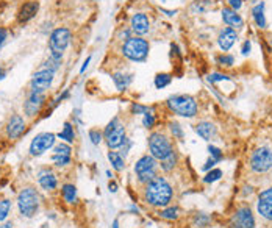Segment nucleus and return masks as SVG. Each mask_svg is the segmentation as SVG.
I'll return each mask as SVG.
<instances>
[{
	"label": "nucleus",
	"mask_w": 272,
	"mask_h": 228,
	"mask_svg": "<svg viewBox=\"0 0 272 228\" xmlns=\"http://www.w3.org/2000/svg\"><path fill=\"white\" fill-rule=\"evenodd\" d=\"M142 197L144 202L153 208H166L172 202L174 189L164 177L156 175L152 181L144 185Z\"/></svg>",
	"instance_id": "1"
},
{
	"label": "nucleus",
	"mask_w": 272,
	"mask_h": 228,
	"mask_svg": "<svg viewBox=\"0 0 272 228\" xmlns=\"http://www.w3.org/2000/svg\"><path fill=\"white\" fill-rule=\"evenodd\" d=\"M166 105L171 113L177 114V116H180V117H186V119L196 117V114L199 113L197 100L192 96H188V94L171 96L166 100Z\"/></svg>",
	"instance_id": "2"
},
{
	"label": "nucleus",
	"mask_w": 272,
	"mask_h": 228,
	"mask_svg": "<svg viewBox=\"0 0 272 228\" xmlns=\"http://www.w3.org/2000/svg\"><path fill=\"white\" fill-rule=\"evenodd\" d=\"M121 52L124 55V58H127L129 61L133 63H144L147 60L150 52V44L142 36H132L122 44Z\"/></svg>",
	"instance_id": "3"
},
{
	"label": "nucleus",
	"mask_w": 272,
	"mask_h": 228,
	"mask_svg": "<svg viewBox=\"0 0 272 228\" xmlns=\"http://www.w3.org/2000/svg\"><path fill=\"white\" fill-rule=\"evenodd\" d=\"M17 208L22 218L31 219L41 208V197L35 188H24L17 194Z\"/></svg>",
	"instance_id": "4"
},
{
	"label": "nucleus",
	"mask_w": 272,
	"mask_h": 228,
	"mask_svg": "<svg viewBox=\"0 0 272 228\" xmlns=\"http://www.w3.org/2000/svg\"><path fill=\"white\" fill-rule=\"evenodd\" d=\"M147 144H149L150 155L156 159V161H163L164 158H167L174 152V145H172L171 139H169L163 131H152L149 134Z\"/></svg>",
	"instance_id": "5"
},
{
	"label": "nucleus",
	"mask_w": 272,
	"mask_h": 228,
	"mask_svg": "<svg viewBox=\"0 0 272 228\" xmlns=\"http://www.w3.org/2000/svg\"><path fill=\"white\" fill-rule=\"evenodd\" d=\"M136 180L141 185H147L158 175V161L152 155H144L133 166Z\"/></svg>",
	"instance_id": "6"
},
{
	"label": "nucleus",
	"mask_w": 272,
	"mask_h": 228,
	"mask_svg": "<svg viewBox=\"0 0 272 228\" xmlns=\"http://www.w3.org/2000/svg\"><path fill=\"white\" fill-rule=\"evenodd\" d=\"M72 39V33L69 28L66 27H58L55 28L50 36H49V49H50V55H56V56H63L66 49L69 47Z\"/></svg>",
	"instance_id": "7"
},
{
	"label": "nucleus",
	"mask_w": 272,
	"mask_h": 228,
	"mask_svg": "<svg viewBox=\"0 0 272 228\" xmlns=\"http://www.w3.org/2000/svg\"><path fill=\"white\" fill-rule=\"evenodd\" d=\"M251 169L257 174H266L272 170V150L269 147H258L251 155Z\"/></svg>",
	"instance_id": "8"
},
{
	"label": "nucleus",
	"mask_w": 272,
	"mask_h": 228,
	"mask_svg": "<svg viewBox=\"0 0 272 228\" xmlns=\"http://www.w3.org/2000/svg\"><path fill=\"white\" fill-rule=\"evenodd\" d=\"M56 141V134L53 133H39L33 138L31 144H30V155L31 156H41L45 152H49L50 149H53Z\"/></svg>",
	"instance_id": "9"
},
{
	"label": "nucleus",
	"mask_w": 272,
	"mask_h": 228,
	"mask_svg": "<svg viewBox=\"0 0 272 228\" xmlns=\"http://www.w3.org/2000/svg\"><path fill=\"white\" fill-rule=\"evenodd\" d=\"M55 80V72L47 69H39L30 80V93H39L44 94Z\"/></svg>",
	"instance_id": "10"
},
{
	"label": "nucleus",
	"mask_w": 272,
	"mask_h": 228,
	"mask_svg": "<svg viewBox=\"0 0 272 228\" xmlns=\"http://www.w3.org/2000/svg\"><path fill=\"white\" fill-rule=\"evenodd\" d=\"M230 228H255V218L249 207L238 208L230 218Z\"/></svg>",
	"instance_id": "11"
},
{
	"label": "nucleus",
	"mask_w": 272,
	"mask_h": 228,
	"mask_svg": "<svg viewBox=\"0 0 272 228\" xmlns=\"http://www.w3.org/2000/svg\"><path fill=\"white\" fill-rule=\"evenodd\" d=\"M45 105V94L30 93L27 100L24 102V114L27 117H36L41 113L42 107Z\"/></svg>",
	"instance_id": "12"
},
{
	"label": "nucleus",
	"mask_w": 272,
	"mask_h": 228,
	"mask_svg": "<svg viewBox=\"0 0 272 228\" xmlns=\"http://www.w3.org/2000/svg\"><path fill=\"white\" fill-rule=\"evenodd\" d=\"M25 128H27L25 119L22 117L20 114H13V116L9 117V120L6 122V136H8V139H11V141L19 139L20 136L25 133Z\"/></svg>",
	"instance_id": "13"
},
{
	"label": "nucleus",
	"mask_w": 272,
	"mask_h": 228,
	"mask_svg": "<svg viewBox=\"0 0 272 228\" xmlns=\"http://www.w3.org/2000/svg\"><path fill=\"white\" fill-rule=\"evenodd\" d=\"M130 30L135 33V36H144L150 31V19L145 13H135L130 19Z\"/></svg>",
	"instance_id": "14"
},
{
	"label": "nucleus",
	"mask_w": 272,
	"mask_h": 228,
	"mask_svg": "<svg viewBox=\"0 0 272 228\" xmlns=\"http://www.w3.org/2000/svg\"><path fill=\"white\" fill-rule=\"evenodd\" d=\"M257 211L263 219L272 221V188H268L258 194Z\"/></svg>",
	"instance_id": "15"
},
{
	"label": "nucleus",
	"mask_w": 272,
	"mask_h": 228,
	"mask_svg": "<svg viewBox=\"0 0 272 228\" xmlns=\"http://www.w3.org/2000/svg\"><path fill=\"white\" fill-rule=\"evenodd\" d=\"M39 11V2L36 0H27L20 5L19 11H17V22L19 24H27L33 17L38 14Z\"/></svg>",
	"instance_id": "16"
},
{
	"label": "nucleus",
	"mask_w": 272,
	"mask_h": 228,
	"mask_svg": "<svg viewBox=\"0 0 272 228\" xmlns=\"http://www.w3.org/2000/svg\"><path fill=\"white\" fill-rule=\"evenodd\" d=\"M126 138H127L126 125L119 123L118 127L113 130V131H110L104 139H105V142H107L110 150H116V149H119V147L122 145V142L126 141Z\"/></svg>",
	"instance_id": "17"
},
{
	"label": "nucleus",
	"mask_w": 272,
	"mask_h": 228,
	"mask_svg": "<svg viewBox=\"0 0 272 228\" xmlns=\"http://www.w3.org/2000/svg\"><path fill=\"white\" fill-rule=\"evenodd\" d=\"M38 183L44 191L52 192L58 186V178H56V175L50 169H41L38 172Z\"/></svg>",
	"instance_id": "18"
},
{
	"label": "nucleus",
	"mask_w": 272,
	"mask_h": 228,
	"mask_svg": "<svg viewBox=\"0 0 272 228\" xmlns=\"http://www.w3.org/2000/svg\"><path fill=\"white\" fill-rule=\"evenodd\" d=\"M236 39H238V33H236V30H235V28H230V27H225V28H222L221 33H219V36H218V44H219V47H221L222 52H229V50L233 47V45H235Z\"/></svg>",
	"instance_id": "19"
},
{
	"label": "nucleus",
	"mask_w": 272,
	"mask_h": 228,
	"mask_svg": "<svg viewBox=\"0 0 272 228\" xmlns=\"http://www.w3.org/2000/svg\"><path fill=\"white\" fill-rule=\"evenodd\" d=\"M221 14H222V20L230 28L238 30V28H243L244 27V19L241 17V14H238V11L232 9L230 6L229 8H222Z\"/></svg>",
	"instance_id": "20"
},
{
	"label": "nucleus",
	"mask_w": 272,
	"mask_h": 228,
	"mask_svg": "<svg viewBox=\"0 0 272 228\" xmlns=\"http://www.w3.org/2000/svg\"><path fill=\"white\" fill-rule=\"evenodd\" d=\"M196 133L200 136V138L203 141H211L214 136L218 134V128H216V125L208 122V120H203V122H199L196 125Z\"/></svg>",
	"instance_id": "21"
},
{
	"label": "nucleus",
	"mask_w": 272,
	"mask_h": 228,
	"mask_svg": "<svg viewBox=\"0 0 272 228\" xmlns=\"http://www.w3.org/2000/svg\"><path fill=\"white\" fill-rule=\"evenodd\" d=\"M111 80H113V83H115L118 91H126L133 82V74H127V72H122V71L115 72V74H111Z\"/></svg>",
	"instance_id": "22"
},
{
	"label": "nucleus",
	"mask_w": 272,
	"mask_h": 228,
	"mask_svg": "<svg viewBox=\"0 0 272 228\" xmlns=\"http://www.w3.org/2000/svg\"><path fill=\"white\" fill-rule=\"evenodd\" d=\"M61 197L67 205H75L78 202V196H77V188L75 185L66 183L61 186Z\"/></svg>",
	"instance_id": "23"
},
{
	"label": "nucleus",
	"mask_w": 272,
	"mask_h": 228,
	"mask_svg": "<svg viewBox=\"0 0 272 228\" xmlns=\"http://www.w3.org/2000/svg\"><path fill=\"white\" fill-rule=\"evenodd\" d=\"M56 138L61 139L63 142H67V144H74L75 141V131H74V125L71 122H64L63 123V128L61 131L56 134Z\"/></svg>",
	"instance_id": "24"
},
{
	"label": "nucleus",
	"mask_w": 272,
	"mask_h": 228,
	"mask_svg": "<svg viewBox=\"0 0 272 228\" xmlns=\"http://www.w3.org/2000/svg\"><path fill=\"white\" fill-rule=\"evenodd\" d=\"M252 17L258 28H266L268 22H266V16H265V2L258 3L252 8Z\"/></svg>",
	"instance_id": "25"
},
{
	"label": "nucleus",
	"mask_w": 272,
	"mask_h": 228,
	"mask_svg": "<svg viewBox=\"0 0 272 228\" xmlns=\"http://www.w3.org/2000/svg\"><path fill=\"white\" fill-rule=\"evenodd\" d=\"M108 161L111 164V167L116 170V172H122L126 169V158H124L119 152L110 150L108 152Z\"/></svg>",
	"instance_id": "26"
},
{
	"label": "nucleus",
	"mask_w": 272,
	"mask_h": 228,
	"mask_svg": "<svg viewBox=\"0 0 272 228\" xmlns=\"http://www.w3.org/2000/svg\"><path fill=\"white\" fill-rule=\"evenodd\" d=\"M177 163H178V155H177V152L174 150L167 158H164L163 161H158V166L161 167L163 172H172L174 167L177 166Z\"/></svg>",
	"instance_id": "27"
},
{
	"label": "nucleus",
	"mask_w": 272,
	"mask_h": 228,
	"mask_svg": "<svg viewBox=\"0 0 272 228\" xmlns=\"http://www.w3.org/2000/svg\"><path fill=\"white\" fill-rule=\"evenodd\" d=\"M61 63H63V56L50 55L49 58L41 64V69H47V71L56 72L61 67Z\"/></svg>",
	"instance_id": "28"
},
{
	"label": "nucleus",
	"mask_w": 272,
	"mask_h": 228,
	"mask_svg": "<svg viewBox=\"0 0 272 228\" xmlns=\"http://www.w3.org/2000/svg\"><path fill=\"white\" fill-rule=\"evenodd\" d=\"M213 6V0H196L191 5V13L192 14H203Z\"/></svg>",
	"instance_id": "29"
},
{
	"label": "nucleus",
	"mask_w": 272,
	"mask_h": 228,
	"mask_svg": "<svg viewBox=\"0 0 272 228\" xmlns=\"http://www.w3.org/2000/svg\"><path fill=\"white\" fill-rule=\"evenodd\" d=\"M156 123V113H155V108L150 107L149 111L145 114H142V127L147 128V130H152Z\"/></svg>",
	"instance_id": "30"
},
{
	"label": "nucleus",
	"mask_w": 272,
	"mask_h": 228,
	"mask_svg": "<svg viewBox=\"0 0 272 228\" xmlns=\"http://www.w3.org/2000/svg\"><path fill=\"white\" fill-rule=\"evenodd\" d=\"M180 216V210L178 207H166V208H161L160 211V218L161 219H166V221H177Z\"/></svg>",
	"instance_id": "31"
},
{
	"label": "nucleus",
	"mask_w": 272,
	"mask_h": 228,
	"mask_svg": "<svg viewBox=\"0 0 272 228\" xmlns=\"http://www.w3.org/2000/svg\"><path fill=\"white\" fill-rule=\"evenodd\" d=\"M171 82H172V75L171 74H156L155 80H153L156 89H163V88L169 86V85H171Z\"/></svg>",
	"instance_id": "32"
},
{
	"label": "nucleus",
	"mask_w": 272,
	"mask_h": 228,
	"mask_svg": "<svg viewBox=\"0 0 272 228\" xmlns=\"http://www.w3.org/2000/svg\"><path fill=\"white\" fill-rule=\"evenodd\" d=\"M11 208H13V203H11V200H8V199L0 200V222H5L8 219Z\"/></svg>",
	"instance_id": "33"
},
{
	"label": "nucleus",
	"mask_w": 272,
	"mask_h": 228,
	"mask_svg": "<svg viewBox=\"0 0 272 228\" xmlns=\"http://www.w3.org/2000/svg\"><path fill=\"white\" fill-rule=\"evenodd\" d=\"M53 155H66V156H72V147L67 142H60L53 145Z\"/></svg>",
	"instance_id": "34"
},
{
	"label": "nucleus",
	"mask_w": 272,
	"mask_h": 228,
	"mask_svg": "<svg viewBox=\"0 0 272 228\" xmlns=\"http://www.w3.org/2000/svg\"><path fill=\"white\" fill-rule=\"evenodd\" d=\"M167 127H169V130H171V133H172V136L175 139H183L185 138V131H183V128H181V125L178 122L171 120L167 123Z\"/></svg>",
	"instance_id": "35"
},
{
	"label": "nucleus",
	"mask_w": 272,
	"mask_h": 228,
	"mask_svg": "<svg viewBox=\"0 0 272 228\" xmlns=\"http://www.w3.org/2000/svg\"><path fill=\"white\" fill-rule=\"evenodd\" d=\"M52 163L56 167H66L72 163V156H66V155H52Z\"/></svg>",
	"instance_id": "36"
},
{
	"label": "nucleus",
	"mask_w": 272,
	"mask_h": 228,
	"mask_svg": "<svg viewBox=\"0 0 272 228\" xmlns=\"http://www.w3.org/2000/svg\"><path fill=\"white\" fill-rule=\"evenodd\" d=\"M221 177H222V170L221 169H211L210 172L203 177V181L205 183H214V181H218V180H221Z\"/></svg>",
	"instance_id": "37"
},
{
	"label": "nucleus",
	"mask_w": 272,
	"mask_h": 228,
	"mask_svg": "<svg viewBox=\"0 0 272 228\" xmlns=\"http://www.w3.org/2000/svg\"><path fill=\"white\" fill-rule=\"evenodd\" d=\"M88 136H89L91 142H93L94 145H100V142L104 141V131H100L97 128H91Z\"/></svg>",
	"instance_id": "38"
},
{
	"label": "nucleus",
	"mask_w": 272,
	"mask_h": 228,
	"mask_svg": "<svg viewBox=\"0 0 272 228\" xmlns=\"http://www.w3.org/2000/svg\"><path fill=\"white\" fill-rule=\"evenodd\" d=\"M218 64H221V66H224V67H232L233 64H235V58L232 55H229V53H222V55H219L218 56Z\"/></svg>",
	"instance_id": "39"
},
{
	"label": "nucleus",
	"mask_w": 272,
	"mask_h": 228,
	"mask_svg": "<svg viewBox=\"0 0 272 228\" xmlns=\"http://www.w3.org/2000/svg\"><path fill=\"white\" fill-rule=\"evenodd\" d=\"M149 108L150 107L141 105V104H138V102H133L132 107H130V110H132V113L135 114V116H142V114H145L147 111H149Z\"/></svg>",
	"instance_id": "40"
},
{
	"label": "nucleus",
	"mask_w": 272,
	"mask_h": 228,
	"mask_svg": "<svg viewBox=\"0 0 272 228\" xmlns=\"http://www.w3.org/2000/svg\"><path fill=\"white\" fill-rule=\"evenodd\" d=\"M132 147H133V141H132L130 138H126V141H124V142H122V145L119 147V149H121V152H119V153H121L124 158H126V156L130 153Z\"/></svg>",
	"instance_id": "41"
},
{
	"label": "nucleus",
	"mask_w": 272,
	"mask_h": 228,
	"mask_svg": "<svg viewBox=\"0 0 272 228\" xmlns=\"http://www.w3.org/2000/svg\"><path fill=\"white\" fill-rule=\"evenodd\" d=\"M208 152H210V156L216 159L218 163H219L221 159L224 158V153H222V150H221V149H218V147H214V145H208Z\"/></svg>",
	"instance_id": "42"
},
{
	"label": "nucleus",
	"mask_w": 272,
	"mask_h": 228,
	"mask_svg": "<svg viewBox=\"0 0 272 228\" xmlns=\"http://www.w3.org/2000/svg\"><path fill=\"white\" fill-rule=\"evenodd\" d=\"M121 122H119V117L118 116H115V117H113L108 123H107V127H105V130H104V138H105V136L110 133V131H113V130H115L116 127H118V125H119Z\"/></svg>",
	"instance_id": "43"
},
{
	"label": "nucleus",
	"mask_w": 272,
	"mask_h": 228,
	"mask_svg": "<svg viewBox=\"0 0 272 228\" xmlns=\"http://www.w3.org/2000/svg\"><path fill=\"white\" fill-rule=\"evenodd\" d=\"M69 94H71V91H69V89H64V93H63V94H60L58 97H56V99L53 100V104H52V107H50V111H52L53 108H56V107H58V105L61 104V102H63L64 99H67V97H69Z\"/></svg>",
	"instance_id": "44"
},
{
	"label": "nucleus",
	"mask_w": 272,
	"mask_h": 228,
	"mask_svg": "<svg viewBox=\"0 0 272 228\" xmlns=\"http://www.w3.org/2000/svg\"><path fill=\"white\" fill-rule=\"evenodd\" d=\"M208 221H210V218H208L207 214H203V213L197 214V216H196V219H194L196 225H200V227H205V225L208 224Z\"/></svg>",
	"instance_id": "45"
},
{
	"label": "nucleus",
	"mask_w": 272,
	"mask_h": 228,
	"mask_svg": "<svg viewBox=\"0 0 272 228\" xmlns=\"http://www.w3.org/2000/svg\"><path fill=\"white\" fill-rule=\"evenodd\" d=\"M132 38V30L130 28H121L119 30V35H118V39H121V41H124V42H126L127 39H130Z\"/></svg>",
	"instance_id": "46"
},
{
	"label": "nucleus",
	"mask_w": 272,
	"mask_h": 228,
	"mask_svg": "<svg viewBox=\"0 0 272 228\" xmlns=\"http://www.w3.org/2000/svg\"><path fill=\"white\" fill-rule=\"evenodd\" d=\"M222 80H229L227 75H222V74H213L208 77V82L210 83H216V82H222Z\"/></svg>",
	"instance_id": "47"
},
{
	"label": "nucleus",
	"mask_w": 272,
	"mask_h": 228,
	"mask_svg": "<svg viewBox=\"0 0 272 228\" xmlns=\"http://www.w3.org/2000/svg\"><path fill=\"white\" fill-rule=\"evenodd\" d=\"M251 49H252V44H251V41H244V44H243V47H241V53L246 56V55H249L251 53Z\"/></svg>",
	"instance_id": "48"
},
{
	"label": "nucleus",
	"mask_w": 272,
	"mask_h": 228,
	"mask_svg": "<svg viewBox=\"0 0 272 228\" xmlns=\"http://www.w3.org/2000/svg\"><path fill=\"white\" fill-rule=\"evenodd\" d=\"M6 38H8V30L5 27H0V47L5 44Z\"/></svg>",
	"instance_id": "49"
},
{
	"label": "nucleus",
	"mask_w": 272,
	"mask_h": 228,
	"mask_svg": "<svg viewBox=\"0 0 272 228\" xmlns=\"http://www.w3.org/2000/svg\"><path fill=\"white\" fill-rule=\"evenodd\" d=\"M229 5H230L232 9L238 11V9H241V6H243V0H229Z\"/></svg>",
	"instance_id": "50"
},
{
	"label": "nucleus",
	"mask_w": 272,
	"mask_h": 228,
	"mask_svg": "<svg viewBox=\"0 0 272 228\" xmlns=\"http://www.w3.org/2000/svg\"><path fill=\"white\" fill-rule=\"evenodd\" d=\"M118 189H119V186H118L116 181H115V180H110V183H108V191H110L111 194H116Z\"/></svg>",
	"instance_id": "51"
},
{
	"label": "nucleus",
	"mask_w": 272,
	"mask_h": 228,
	"mask_svg": "<svg viewBox=\"0 0 272 228\" xmlns=\"http://www.w3.org/2000/svg\"><path fill=\"white\" fill-rule=\"evenodd\" d=\"M216 163H218V161H216V159H214V158H210V159H208V161L205 163V166H203L202 169H203V170H210V169H213V166H214V164H216Z\"/></svg>",
	"instance_id": "52"
},
{
	"label": "nucleus",
	"mask_w": 272,
	"mask_h": 228,
	"mask_svg": "<svg viewBox=\"0 0 272 228\" xmlns=\"http://www.w3.org/2000/svg\"><path fill=\"white\" fill-rule=\"evenodd\" d=\"M89 63H91V56H88V58L85 60V63H83V66H82V69H80V74H83V72H85V71L88 69Z\"/></svg>",
	"instance_id": "53"
},
{
	"label": "nucleus",
	"mask_w": 272,
	"mask_h": 228,
	"mask_svg": "<svg viewBox=\"0 0 272 228\" xmlns=\"http://www.w3.org/2000/svg\"><path fill=\"white\" fill-rule=\"evenodd\" d=\"M0 228H13V224H11V222H0Z\"/></svg>",
	"instance_id": "54"
},
{
	"label": "nucleus",
	"mask_w": 272,
	"mask_h": 228,
	"mask_svg": "<svg viewBox=\"0 0 272 228\" xmlns=\"http://www.w3.org/2000/svg\"><path fill=\"white\" fill-rule=\"evenodd\" d=\"M161 11H163V13H166L167 16H174V14L177 13L175 9H174V11H171V9H161Z\"/></svg>",
	"instance_id": "55"
},
{
	"label": "nucleus",
	"mask_w": 272,
	"mask_h": 228,
	"mask_svg": "<svg viewBox=\"0 0 272 228\" xmlns=\"http://www.w3.org/2000/svg\"><path fill=\"white\" fill-rule=\"evenodd\" d=\"M5 75H6L5 69H3V67H0V82H2V80L5 78Z\"/></svg>",
	"instance_id": "56"
},
{
	"label": "nucleus",
	"mask_w": 272,
	"mask_h": 228,
	"mask_svg": "<svg viewBox=\"0 0 272 228\" xmlns=\"http://www.w3.org/2000/svg\"><path fill=\"white\" fill-rule=\"evenodd\" d=\"M130 211H133V213H136V214L139 213V210H138V207H136V205H132V207H130Z\"/></svg>",
	"instance_id": "57"
},
{
	"label": "nucleus",
	"mask_w": 272,
	"mask_h": 228,
	"mask_svg": "<svg viewBox=\"0 0 272 228\" xmlns=\"http://www.w3.org/2000/svg\"><path fill=\"white\" fill-rule=\"evenodd\" d=\"M111 228H119V219H115V221H113Z\"/></svg>",
	"instance_id": "58"
},
{
	"label": "nucleus",
	"mask_w": 272,
	"mask_h": 228,
	"mask_svg": "<svg viewBox=\"0 0 272 228\" xmlns=\"http://www.w3.org/2000/svg\"><path fill=\"white\" fill-rule=\"evenodd\" d=\"M107 177H108L110 180H113V174L110 172V170H107Z\"/></svg>",
	"instance_id": "59"
},
{
	"label": "nucleus",
	"mask_w": 272,
	"mask_h": 228,
	"mask_svg": "<svg viewBox=\"0 0 272 228\" xmlns=\"http://www.w3.org/2000/svg\"><path fill=\"white\" fill-rule=\"evenodd\" d=\"M41 228H49V227H47V225H42Z\"/></svg>",
	"instance_id": "60"
}]
</instances>
